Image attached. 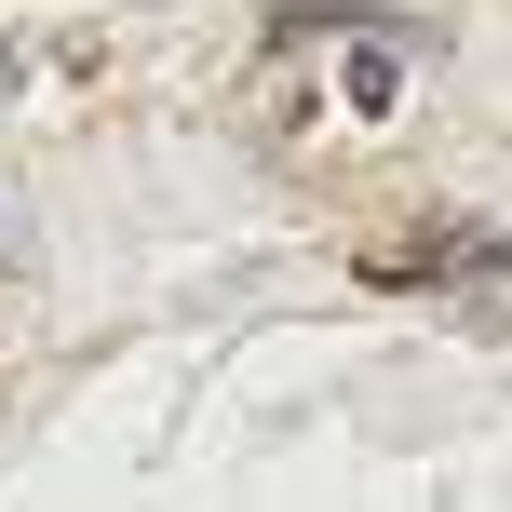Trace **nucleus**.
I'll use <instances>...</instances> for the list:
<instances>
[{
  "mask_svg": "<svg viewBox=\"0 0 512 512\" xmlns=\"http://www.w3.org/2000/svg\"><path fill=\"white\" fill-rule=\"evenodd\" d=\"M283 27H405V0H283ZM418 41V27H405Z\"/></svg>",
  "mask_w": 512,
  "mask_h": 512,
  "instance_id": "f257e3e1",
  "label": "nucleus"
},
{
  "mask_svg": "<svg viewBox=\"0 0 512 512\" xmlns=\"http://www.w3.org/2000/svg\"><path fill=\"white\" fill-rule=\"evenodd\" d=\"M405 95V27H391V41H364L351 54V108H391Z\"/></svg>",
  "mask_w": 512,
  "mask_h": 512,
  "instance_id": "f03ea898",
  "label": "nucleus"
}]
</instances>
